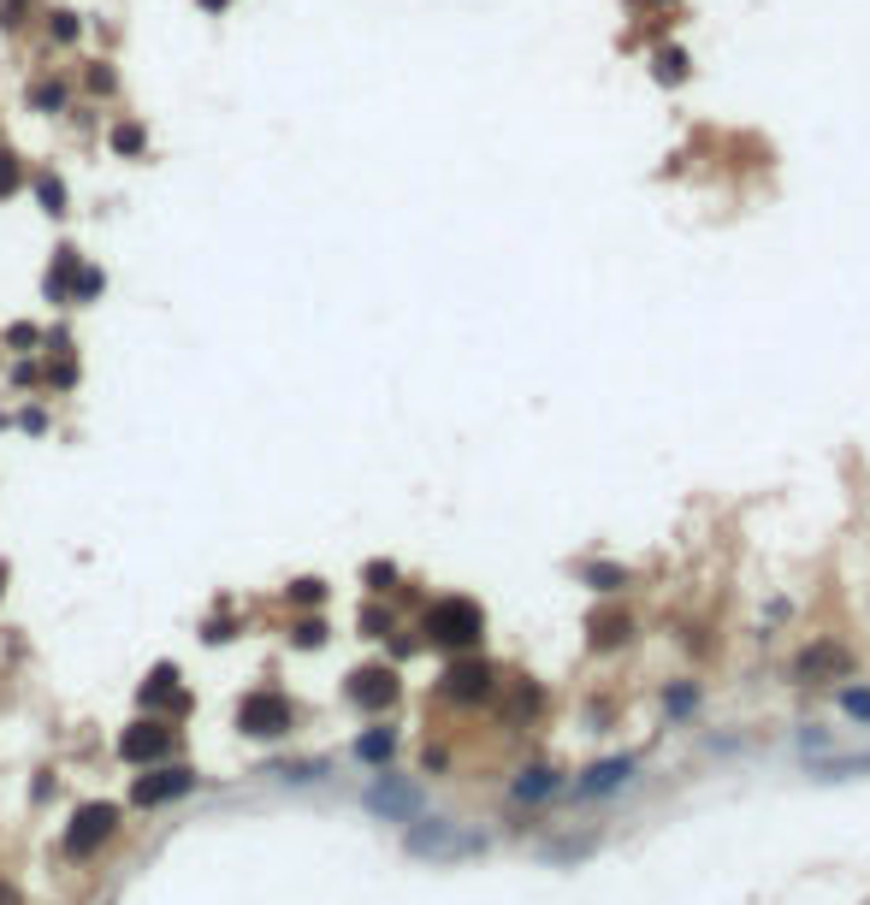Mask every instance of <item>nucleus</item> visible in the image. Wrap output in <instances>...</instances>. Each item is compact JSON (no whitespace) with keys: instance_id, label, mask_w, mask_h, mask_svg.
Wrapping results in <instances>:
<instances>
[{"instance_id":"obj_7","label":"nucleus","mask_w":870,"mask_h":905,"mask_svg":"<svg viewBox=\"0 0 870 905\" xmlns=\"http://www.w3.org/2000/svg\"><path fill=\"white\" fill-rule=\"evenodd\" d=\"M119 757L125 764H161V757H172V728L166 722H130L125 734H119Z\"/></svg>"},{"instance_id":"obj_3","label":"nucleus","mask_w":870,"mask_h":905,"mask_svg":"<svg viewBox=\"0 0 870 905\" xmlns=\"http://www.w3.org/2000/svg\"><path fill=\"white\" fill-rule=\"evenodd\" d=\"M409 852L415 858H474V852H480V835H456L451 823H439V816H432V823H415L409 828Z\"/></svg>"},{"instance_id":"obj_30","label":"nucleus","mask_w":870,"mask_h":905,"mask_svg":"<svg viewBox=\"0 0 870 905\" xmlns=\"http://www.w3.org/2000/svg\"><path fill=\"white\" fill-rule=\"evenodd\" d=\"M83 83H90V90H95V95H113V90H119V71H113V66H101V60H95L90 71H83Z\"/></svg>"},{"instance_id":"obj_21","label":"nucleus","mask_w":870,"mask_h":905,"mask_svg":"<svg viewBox=\"0 0 870 905\" xmlns=\"http://www.w3.org/2000/svg\"><path fill=\"white\" fill-rule=\"evenodd\" d=\"M391 752H397V734H391V728H368V734L356 740V757H368V764H385Z\"/></svg>"},{"instance_id":"obj_33","label":"nucleus","mask_w":870,"mask_h":905,"mask_svg":"<svg viewBox=\"0 0 870 905\" xmlns=\"http://www.w3.org/2000/svg\"><path fill=\"white\" fill-rule=\"evenodd\" d=\"M24 12H31V0H0V31H19Z\"/></svg>"},{"instance_id":"obj_27","label":"nucleus","mask_w":870,"mask_h":905,"mask_svg":"<svg viewBox=\"0 0 870 905\" xmlns=\"http://www.w3.org/2000/svg\"><path fill=\"white\" fill-rule=\"evenodd\" d=\"M681 78H687V54H681V48H663V54H658V83H681Z\"/></svg>"},{"instance_id":"obj_20","label":"nucleus","mask_w":870,"mask_h":905,"mask_svg":"<svg viewBox=\"0 0 870 905\" xmlns=\"http://www.w3.org/2000/svg\"><path fill=\"white\" fill-rule=\"evenodd\" d=\"M42 24H48V42L54 48H71V42L83 36V24H78V12H66V7H54V12H42Z\"/></svg>"},{"instance_id":"obj_37","label":"nucleus","mask_w":870,"mask_h":905,"mask_svg":"<svg viewBox=\"0 0 870 905\" xmlns=\"http://www.w3.org/2000/svg\"><path fill=\"white\" fill-rule=\"evenodd\" d=\"M19 427H24V432H48V415H42V408H24Z\"/></svg>"},{"instance_id":"obj_24","label":"nucleus","mask_w":870,"mask_h":905,"mask_svg":"<svg viewBox=\"0 0 870 905\" xmlns=\"http://www.w3.org/2000/svg\"><path fill=\"white\" fill-rule=\"evenodd\" d=\"M290 604L297 610H314V604H326V580H314V575H302V580H290Z\"/></svg>"},{"instance_id":"obj_4","label":"nucleus","mask_w":870,"mask_h":905,"mask_svg":"<svg viewBox=\"0 0 870 905\" xmlns=\"http://www.w3.org/2000/svg\"><path fill=\"white\" fill-rule=\"evenodd\" d=\"M847 669H852V657H847V646H835V639H817V646H805L800 657H793V681H800V687L840 681Z\"/></svg>"},{"instance_id":"obj_2","label":"nucleus","mask_w":870,"mask_h":905,"mask_svg":"<svg viewBox=\"0 0 870 905\" xmlns=\"http://www.w3.org/2000/svg\"><path fill=\"white\" fill-rule=\"evenodd\" d=\"M237 728H243V734H255V740L290 734V728H297V705H290L285 693H272V687L243 693V705H237Z\"/></svg>"},{"instance_id":"obj_23","label":"nucleus","mask_w":870,"mask_h":905,"mask_svg":"<svg viewBox=\"0 0 870 905\" xmlns=\"http://www.w3.org/2000/svg\"><path fill=\"white\" fill-rule=\"evenodd\" d=\"M24 184H31V178H24L19 154H12V149H0V201H12V196H19Z\"/></svg>"},{"instance_id":"obj_13","label":"nucleus","mask_w":870,"mask_h":905,"mask_svg":"<svg viewBox=\"0 0 870 905\" xmlns=\"http://www.w3.org/2000/svg\"><path fill=\"white\" fill-rule=\"evenodd\" d=\"M634 776V757H611V764H592L587 776H580V793H611Z\"/></svg>"},{"instance_id":"obj_25","label":"nucleus","mask_w":870,"mask_h":905,"mask_svg":"<svg viewBox=\"0 0 870 905\" xmlns=\"http://www.w3.org/2000/svg\"><path fill=\"white\" fill-rule=\"evenodd\" d=\"M42 379H48V385H60V391H71V385H78V356H71V349H66V356H48Z\"/></svg>"},{"instance_id":"obj_32","label":"nucleus","mask_w":870,"mask_h":905,"mask_svg":"<svg viewBox=\"0 0 870 905\" xmlns=\"http://www.w3.org/2000/svg\"><path fill=\"white\" fill-rule=\"evenodd\" d=\"M361 634H368V639H385V634H391V616L368 604V610H361Z\"/></svg>"},{"instance_id":"obj_39","label":"nucleus","mask_w":870,"mask_h":905,"mask_svg":"<svg viewBox=\"0 0 870 905\" xmlns=\"http://www.w3.org/2000/svg\"><path fill=\"white\" fill-rule=\"evenodd\" d=\"M0 905H19V894H12V887H7V882H0Z\"/></svg>"},{"instance_id":"obj_5","label":"nucleus","mask_w":870,"mask_h":905,"mask_svg":"<svg viewBox=\"0 0 870 905\" xmlns=\"http://www.w3.org/2000/svg\"><path fill=\"white\" fill-rule=\"evenodd\" d=\"M113 828H119V811H113L107 799H101V805H83L78 816H71V828H66V858H90Z\"/></svg>"},{"instance_id":"obj_9","label":"nucleus","mask_w":870,"mask_h":905,"mask_svg":"<svg viewBox=\"0 0 870 905\" xmlns=\"http://www.w3.org/2000/svg\"><path fill=\"white\" fill-rule=\"evenodd\" d=\"M344 693H350V705H356V710H391V705H397V669H385V663L356 669Z\"/></svg>"},{"instance_id":"obj_14","label":"nucleus","mask_w":870,"mask_h":905,"mask_svg":"<svg viewBox=\"0 0 870 905\" xmlns=\"http://www.w3.org/2000/svg\"><path fill=\"white\" fill-rule=\"evenodd\" d=\"M31 189H36V201H42V213H48V219H66V213H71V196H66V178H60V172H36Z\"/></svg>"},{"instance_id":"obj_15","label":"nucleus","mask_w":870,"mask_h":905,"mask_svg":"<svg viewBox=\"0 0 870 905\" xmlns=\"http://www.w3.org/2000/svg\"><path fill=\"white\" fill-rule=\"evenodd\" d=\"M107 149L119 154V160H137V154H149V130H142L137 119H119L107 130Z\"/></svg>"},{"instance_id":"obj_29","label":"nucleus","mask_w":870,"mask_h":905,"mask_svg":"<svg viewBox=\"0 0 870 905\" xmlns=\"http://www.w3.org/2000/svg\"><path fill=\"white\" fill-rule=\"evenodd\" d=\"M840 710H847V717H859V722H870V687H840Z\"/></svg>"},{"instance_id":"obj_1","label":"nucleus","mask_w":870,"mask_h":905,"mask_svg":"<svg viewBox=\"0 0 870 905\" xmlns=\"http://www.w3.org/2000/svg\"><path fill=\"white\" fill-rule=\"evenodd\" d=\"M420 634L439 651H474L486 639V610L474 604V597H439V604H427V616H420Z\"/></svg>"},{"instance_id":"obj_31","label":"nucleus","mask_w":870,"mask_h":905,"mask_svg":"<svg viewBox=\"0 0 870 905\" xmlns=\"http://www.w3.org/2000/svg\"><path fill=\"white\" fill-rule=\"evenodd\" d=\"M7 344H12V349H36V344H42V326H31V320H12V326H7Z\"/></svg>"},{"instance_id":"obj_40","label":"nucleus","mask_w":870,"mask_h":905,"mask_svg":"<svg viewBox=\"0 0 870 905\" xmlns=\"http://www.w3.org/2000/svg\"><path fill=\"white\" fill-rule=\"evenodd\" d=\"M0 587H7V568H0Z\"/></svg>"},{"instance_id":"obj_18","label":"nucleus","mask_w":870,"mask_h":905,"mask_svg":"<svg viewBox=\"0 0 870 905\" xmlns=\"http://www.w3.org/2000/svg\"><path fill=\"white\" fill-rule=\"evenodd\" d=\"M510 793H515V799H527V805H533V799H550V793H562V776H557V769H527V776H521V781L510 787Z\"/></svg>"},{"instance_id":"obj_34","label":"nucleus","mask_w":870,"mask_h":905,"mask_svg":"<svg viewBox=\"0 0 870 905\" xmlns=\"http://www.w3.org/2000/svg\"><path fill=\"white\" fill-rule=\"evenodd\" d=\"M693 705H699V687H687V681H681V687H670V710H675V717H687Z\"/></svg>"},{"instance_id":"obj_28","label":"nucleus","mask_w":870,"mask_h":905,"mask_svg":"<svg viewBox=\"0 0 870 905\" xmlns=\"http://www.w3.org/2000/svg\"><path fill=\"white\" fill-rule=\"evenodd\" d=\"M361 580H368V592H391V587H397V562H368V568H361Z\"/></svg>"},{"instance_id":"obj_16","label":"nucleus","mask_w":870,"mask_h":905,"mask_svg":"<svg viewBox=\"0 0 870 905\" xmlns=\"http://www.w3.org/2000/svg\"><path fill=\"white\" fill-rule=\"evenodd\" d=\"M628 627H634L628 610H611V616H592V646H599V651H616L622 639H628Z\"/></svg>"},{"instance_id":"obj_11","label":"nucleus","mask_w":870,"mask_h":905,"mask_svg":"<svg viewBox=\"0 0 870 905\" xmlns=\"http://www.w3.org/2000/svg\"><path fill=\"white\" fill-rule=\"evenodd\" d=\"M142 710H172V717H184V710H190V698L178 693V669L172 663H154V675L142 681Z\"/></svg>"},{"instance_id":"obj_41","label":"nucleus","mask_w":870,"mask_h":905,"mask_svg":"<svg viewBox=\"0 0 870 905\" xmlns=\"http://www.w3.org/2000/svg\"><path fill=\"white\" fill-rule=\"evenodd\" d=\"M0 368H7V356H0Z\"/></svg>"},{"instance_id":"obj_17","label":"nucleus","mask_w":870,"mask_h":905,"mask_svg":"<svg viewBox=\"0 0 870 905\" xmlns=\"http://www.w3.org/2000/svg\"><path fill=\"white\" fill-rule=\"evenodd\" d=\"M101 290H107V272L90 267V260H78V272H71V309H90Z\"/></svg>"},{"instance_id":"obj_8","label":"nucleus","mask_w":870,"mask_h":905,"mask_svg":"<svg viewBox=\"0 0 870 905\" xmlns=\"http://www.w3.org/2000/svg\"><path fill=\"white\" fill-rule=\"evenodd\" d=\"M491 663L486 657H462V663L444 669V698H456V705H480V698H491Z\"/></svg>"},{"instance_id":"obj_22","label":"nucleus","mask_w":870,"mask_h":905,"mask_svg":"<svg viewBox=\"0 0 870 905\" xmlns=\"http://www.w3.org/2000/svg\"><path fill=\"white\" fill-rule=\"evenodd\" d=\"M290 646H302V651H321V646H326V622H321V616H302V622H290Z\"/></svg>"},{"instance_id":"obj_35","label":"nucleus","mask_w":870,"mask_h":905,"mask_svg":"<svg viewBox=\"0 0 870 905\" xmlns=\"http://www.w3.org/2000/svg\"><path fill=\"white\" fill-rule=\"evenodd\" d=\"M321 769H326L321 757H309V764H285L279 776H285V781H314V776H321Z\"/></svg>"},{"instance_id":"obj_26","label":"nucleus","mask_w":870,"mask_h":905,"mask_svg":"<svg viewBox=\"0 0 870 905\" xmlns=\"http://www.w3.org/2000/svg\"><path fill=\"white\" fill-rule=\"evenodd\" d=\"M580 580H587L592 592H622V580H628V575L611 568V562H592V568H580Z\"/></svg>"},{"instance_id":"obj_38","label":"nucleus","mask_w":870,"mask_h":905,"mask_svg":"<svg viewBox=\"0 0 870 905\" xmlns=\"http://www.w3.org/2000/svg\"><path fill=\"white\" fill-rule=\"evenodd\" d=\"M196 7H201V12H213V19H220V12L231 7V0H196Z\"/></svg>"},{"instance_id":"obj_6","label":"nucleus","mask_w":870,"mask_h":905,"mask_svg":"<svg viewBox=\"0 0 870 905\" xmlns=\"http://www.w3.org/2000/svg\"><path fill=\"white\" fill-rule=\"evenodd\" d=\"M190 787H196V769L166 764V769H149V776L130 781V799H137V805H172V799H184Z\"/></svg>"},{"instance_id":"obj_10","label":"nucleus","mask_w":870,"mask_h":905,"mask_svg":"<svg viewBox=\"0 0 870 905\" xmlns=\"http://www.w3.org/2000/svg\"><path fill=\"white\" fill-rule=\"evenodd\" d=\"M368 811L373 816H391V823H409V816L420 811V793L409 781H391V776H380L368 787Z\"/></svg>"},{"instance_id":"obj_12","label":"nucleus","mask_w":870,"mask_h":905,"mask_svg":"<svg viewBox=\"0 0 870 905\" xmlns=\"http://www.w3.org/2000/svg\"><path fill=\"white\" fill-rule=\"evenodd\" d=\"M78 250H71V243H60V250H54V267H48V279H42V297L54 302V309H71V272H78Z\"/></svg>"},{"instance_id":"obj_19","label":"nucleus","mask_w":870,"mask_h":905,"mask_svg":"<svg viewBox=\"0 0 870 905\" xmlns=\"http://www.w3.org/2000/svg\"><path fill=\"white\" fill-rule=\"evenodd\" d=\"M24 101H31L36 113H66V101H71V95H66V83H60V78H36Z\"/></svg>"},{"instance_id":"obj_36","label":"nucleus","mask_w":870,"mask_h":905,"mask_svg":"<svg viewBox=\"0 0 870 905\" xmlns=\"http://www.w3.org/2000/svg\"><path fill=\"white\" fill-rule=\"evenodd\" d=\"M36 379H42V368H36V361H12V385H24V391H31Z\"/></svg>"}]
</instances>
